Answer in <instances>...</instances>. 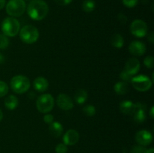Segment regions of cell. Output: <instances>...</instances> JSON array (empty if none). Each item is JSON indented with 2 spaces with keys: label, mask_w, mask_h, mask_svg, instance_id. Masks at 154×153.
Segmentation results:
<instances>
[{
  "label": "cell",
  "mask_w": 154,
  "mask_h": 153,
  "mask_svg": "<svg viewBox=\"0 0 154 153\" xmlns=\"http://www.w3.org/2000/svg\"><path fill=\"white\" fill-rule=\"evenodd\" d=\"M49 11V7L44 0H32L27 7V14L34 20L45 19Z\"/></svg>",
  "instance_id": "cell-1"
},
{
  "label": "cell",
  "mask_w": 154,
  "mask_h": 153,
  "mask_svg": "<svg viewBox=\"0 0 154 153\" xmlns=\"http://www.w3.org/2000/svg\"><path fill=\"white\" fill-rule=\"evenodd\" d=\"M20 24L15 17L9 16L3 20L2 23V31L3 34L8 37H14L19 33Z\"/></svg>",
  "instance_id": "cell-2"
},
{
  "label": "cell",
  "mask_w": 154,
  "mask_h": 153,
  "mask_svg": "<svg viewBox=\"0 0 154 153\" xmlns=\"http://www.w3.org/2000/svg\"><path fill=\"white\" fill-rule=\"evenodd\" d=\"M30 87V81L24 75H17L11 80V88L17 94H23L26 92Z\"/></svg>",
  "instance_id": "cell-3"
},
{
  "label": "cell",
  "mask_w": 154,
  "mask_h": 153,
  "mask_svg": "<svg viewBox=\"0 0 154 153\" xmlns=\"http://www.w3.org/2000/svg\"><path fill=\"white\" fill-rule=\"evenodd\" d=\"M20 38L21 40L26 44L35 43L39 38V32L35 26L26 25L20 29Z\"/></svg>",
  "instance_id": "cell-4"
},
{
  "label": "cell",
  "mask_w": 154,
  "mask_h": 153,
  "mask_svg": "<svg viewBox=\"0 0 154 153\" xmlns=\"http://www.w3.org/2000/svg\"><path fill=\"white\" fill-rule=\"evenodd\" d=\"M26 9V4L24 0H9L6 4V12L12 17L20 16Z\"/></svg>",
  "instance_id": "cell-5"
},
{
  "label": "cell",
  "mask_w": 154,
  "mask_h": 153,
  "mask_svg": "<svg viewBox=\"0 0 154 153\" xmlns=\"http://www.w3.org/2000/svg\"><path fill=\"white\" fill-rule=\"evenodd\" d=\"M54 106V99L50 94H43L39 96L36 101V106L39 112L47 113L52 110Z\"/></svg>",
  "instance_id": "cell-6"
},
{
  "label": "cell",
  "mask_w": 154,
  "mask_h": 153,
  "mask_svg": "<svg viewBox=\"0 0 154 153\" xmlns=\"http://www.w3.org/2000/svg\"><path fill=\"white\" fill-rule=\"evenodd\" d=\"M132 86L139 92H146L152 87L153 81L146 75L132 76L131 80Z\"/></svg>",
  "instance_id": "cell-7"
},
{
  "label": "cell",
  "mask_w": 154,
  "mask_h": 153,
  "mask_svg": "<svg viewBox=\"0 0 154 153\" xmlns=\"http://www.w3.org/2000/svg\"><path fill=\"white\" fill-rule=\"evenodd\" d=\"M131 33L137 38H143L147 34L148 27L142 20H135L130 25Z\"/></svg>",
  "instance_id": "cell-8"
},
{
  "label": "cell",
  "mask_w": 154,
  "mask_h": 153,
  "mask_svg": "<svg viewBox=\"0 0 154 153\" xmlns=\"http://www.w3.org/2000/svg\"><path fill=\"white\" fill-rule=\"evenodd\" d=\"M132 115L133 116L134 121L137 123H143L146 120V106L142 103L134 104L133 111Z\"/></svg>",
  "instance_id": "cell-9"
},
{
  "label": "cell",
  "mask_w": 154,
  "mask_h": 153,
  "mask_svg": "<svg viewBox=\"0 0 154 153\" xmlns=\"http://www.w3.org/2000/svg\"><path fill=\"white\" fill-rule=\"evenodd\" d=\"M57 105L63 110H70L73 108L74 102L72 99L67 94L61 93L58 95L57 100Z\"/></svg>",
  "instance_id": "cell-10"
},
{
  "label": "cell",
  "mask_w": 154,
  "mask_h": 153,
  "mask_svg": "<svg viewBox=\"0 0 154 153\" xmlns=\"http://www.w3.org/2000/svg\"><path fill=\"white\" fill-rule=\"evenodd\" d=\"M135 140L139 145L146 146L150 145L153 141V136L148 130H141L135 135Z\"/></svg>",
  "instance_id": "cell-11"
},
{
  "label": "cell",
  "mask_w": 154,
  "mask_h": 153,
  "mask_svg": "<svg viewBox=\"0 0 154 153\" xmlns=\"http://www.w3.org/2000/svg\"><path fill=\"white\" fill-rule=\"evenodd\" d=\"M146 46L143 42L139 40H134L131 42L129 46V51L131 54L135 56H141L146 52Z\"/></svg>",
  "instance_id": "cell-12"
},
{
  "label": "cell",
  "mask_w": 154,
  "mask_h": 153,
  "mask_svg": "<svg viewBox=\"0 0 154 153\" xmlns=\"http://www.w3.org/2000/svg\"><path fill=\"white\" fill-rule=\"evenodd\" d=\"M140 68H141L140 62L136 58H131L128 59V61L126 62L124 70L129 74L133 76L139 71Z\"/></svg>",
  "instance_id": "cell-13"
},
{
  "label": "cell",
  "mask_w": 154,
  "mask_h": 153,
  "mask_svg": "<svg viewBox=\"0 0 154 153\" xmlns=\"http://www.w3.org/2000/svg\"><path fill=\"white\" fill-rule=\"evenodd\" d=\"M79 137V134L76 130L70 129L65 133L63 140L66 146H73L78 142Z\"/></svg>",
  "instance_id": "cell-14"
},
{
  "label": "cell",
  "mask_w": 154,
  "mask_h": 153,
  "mask_svg": "<svg viewBox=\"0 0 154 153\" xmlns=\"http://www.w3.org/2000/svg\"><path fill=\"white\" fill-rule=\"evenodd\" d=\"M33 86L35 90L40 92H43L46 91L48 88V80L45 79L43 76H38L35 78L33 82Z\"/></svg>",
  "instance_id": "cell-15"
},
{
  "label": "cell",
  "mask_w": 154,
  "mask_h": 153,
  "mask_svg": "<svg viewBox=\"0 0 154 153\" xmlns=\"http://www.w3.org/2000/svg\"><path fill=\"white\" fill-rule=\"evenodd\" d=\"M49 131L54 137H60L63 132V127L59 122H53L49 125Z\"/></svg>",
  "instance_id": "cell-16"
},
{
  "label": "cell",
  "mask_w": 154,
  "mask_h": 153,
  "mask_svg": "<svg viewBox=\"0 0 154 153\" xmlns=\"http://www.w3.org/2000/svg\"><path fill=\"white\" fill-rule=\"evenodd\" d=\"M133 107L134 104L129 100H125L120 104V111L126 115H132Z\"/></svg>",
  "instance_id": "cell-17"
},
{
  "label": "cell",
  "mask_w": 154,
  "mask_h": 153,
  "mask_svg": "<svg viewBox=\"0 0 154 153\" xmlns=\"http://www.w3.org/2000/svg\"><path fill=\"white\" fill-rule=\"evenodd\" d=\"M87 98H88V94L87 92L83 88H80V89L77 90L75 92L74 100L78 104H83L86 102Z\"/></svg>",
  "instance_id": "cell-18"
},
{
  "label": "cell",
  "mask_w": 154,
  "mask_h": 153,
  "mask_svg": "<svg viewBox=\"0 0 154 153\" xmlns=\"http://www.w3.org/2000/svg\"><path fill=\"white\" fill-rule=\"evenodd\" d=\"M5 106L8 110H13L18 106V98L14 95H8L5 99Z\"/></svg>",
  "instance_id": "cell-19"
},
{
  "label": "cell",
  "mask_w": 154,
  "mask_h": 153,
  "mask_svg": "<svg viewBox=\"0 0 154 153\" xmlns=\"http://www.w3.org/2000/svg\"><path fill=\"white\" fill-rule=\"evenodd\" d=\"M114 91L117 94H125L129 92V85L127 82H123V81H120V82H117V83L114 85Z\"/></svg>",
  "instance_id": "cell-20"
},
{
  "label": "cell",
  "mask_w": 154,
  "mask_h": 153,
  "mask_svg": "<svg viewBox=\"0 0 154 153\" xmlns=\"http://www.w3.org/2000/svg\"><path fill=\"white\" fill-rule=\"evenodd\" d=\"M111 44L114 47L120 49L124 44V40L120 34H114L111 38Z\"/></svg>",
  "instance_id": "cell-21"
},
{
  "label": "cell",
  "mask_w": 154,
  "mask_h": 153,
  "mask_svg": "<svg viewBox=\"0 0 154 153\" xmlns=\"http://www.w3.org/2000/svg\"><path fill=\"white\" fill-rule=\"evenodd\" d=\"M95 8H96V2L94 0H85L82 4L83 10L87 13L93 11Z\"/></svg>",
  "instance_id": "cell-22"
},
{
  "label": "cell",
  "mask_w": 154,
  "mask_h": 153,
  "mask_svg": "<svg viewBox=\"0 0 154 153\" xmlns=\"http://www.w3.org/2000/svg\"><path fill=\"white\" fill-rule=\"evenodd\" d=\"M96 110L93 105L89 104L83 108V112H84L86 116H93L96 114Z\"/></svg>",
  "instance_id": "cell-23"
},
{
  "label": "cell",
  "mask_w": 154,
  "mask_h": 153,
  "mask_svg": "<svg viewBox=\"0 0 154 153\" xmlns=\"http://www.w3.org/2000/svg\"><path fill=\"white\" fill-rule=\"evenodd\" d=\"M9 40L8 36L5 35L4 34H0V49L4 50L8 46Z\"/></svg>",
  "instance_id": "cell-24"
},
{
  "label": "cell",
  "mask_w": 154,
  "mask_h": 153,
  "mask_svg": "<svg viewBox=\"0 0 154 153\" xmlns=\"http://www.w3.org/2000/svg\"><path fill=\"white\" fill-rule=\"evenodd\" d=\"M8 92V86L4 81H0V98L3 97Z\"/></svg>",
  "instance_id": "cell-25"
},
{
  "label": "cell",
  "mask_w": 154,
  "mask_h": 153,
  "mask_svg": "<svg viewBox=\"0 0 154 153\" xmlns=\"http://www.w3.org/2000/svg\"><path fill=\"white\" fill-rule=\"evenodd\" d=\"M144 64L148 68H153L154 66V58L151 56H148L144 58Z\"/></svg>",
  "instance_id": "cell-26"
},
{
  "label": "cell",
  "mask_w": 154,
  "mask_h": 153,
  "mask_svg": "<svg viewBox=\"0 0 154 153\" xmlns=\"http://www.w3.org/2000/svg\"><path fill=\"white\" fill-rule=\"evenodd\" d=\"M120 79L123 81V82H131V80H132V76H131V75L129 74H128L126 70H123V71L120 73Z\"/></svg>",
  "instance_id": "cell-27"
},
{
  "label": "cell",
  "mask_w": 154,
  "mask_h": 153,
  "mask_svg": "<svg viewBox=\"0 0 154 153\" xmlns=\"http://www.w3.org/2000/svg\"><path fill=\"white\" fill-rule=\"evenodd\" d=\"M122 2L126 7L131 8L135 7L138 4V0H122Z\"/></svg>",
  "instance_id": "cell-28"
},
{
  "label": "cell",
  "mask_w": 154,
  "mask_h": 153,
  "mask_svg": "<svg viewBox=\"0 0 154 153\" xmlns=\"http://www.w3.org/2000/svg\"><path fill=\"white\" fill-rule=\"evenodd\" d=\"M55 151L57 153H66L68 152V147L64 143H59L56 146Z\"/></svg>",
  "instance_id": "cell-29"
},
{
  "label": "cell",
  "mask_w": 154,
  "mask_h": 153,
  "mask_svg": "<svg viewBox=\"0 0 154 153\" xmlns=\"http://www.w3.org/2000/svg\"><path fill=\"white\" fill-rule=\"evenodd\" d=\"M147 148L143 146H135L132 147L131 153H146Z\"/></svg>",
  "instance_id": "cell-30"
},
{
  "label": "cell",
  "mask_w": 154,
  "mask_h": 153,
  "mask_svg": "<svg viewBox=\"0 0 154 153\" xmlns=\"http://www.w3.org/2000/svg\"><path fill=\"white\" fill-rule=\"evenodd\" d=\"M44 122L47 124H51L54 122V116L51 114H46L44 116Z\"/></svg>",
  "instance_id": "cell-31"
},
{
  "label": "cell",
  "mask_w": 154,
  "mask_h": 153,
  "mask_svg": "<svg viewBox=\"0 0 154 153\" xmlns=\"http://www.w3.org/2000/svg\"><path fill=\"white\" fill-rule=\"evenodd\" d=\"M54 1H55V2L57 3V4H59V5L66 6L70 4L72 2V0H54Z\"/></svg>",
  "instance_id": "cell-32"
},
{
  "label": "cell",
  "mask_w": 154,
  "mask_h": 153,
  "mask_svg": "<svg viewBox=\"0 0 154 153\" xmlns=\"http://www.w3.org/2000/svg\"><path fill=\"white\" fill-rule=\"evenodd\" d=\"M117 18H118L119 21H120L121 23H123L125 24L126 22H127V16H126V15L124 14L123 13H120L118 14V16H117Z\"/></svg>",
  "instance_id": "cell-33"
},
{
  "label": "cell",
  "mask_w": 154,
  "mask_h": 153,
  "mask_svg": "<svg viewBox=\"0 0 154 153\" xmlns=\"http://www.w3.org/2000/svg\"><path fill=\"white\" fill-rule=\"evenodd\" d=\"M148 40L150 42V43H154V34H153V32H150V34H148Z\"/></svg>",
  "instance_id": "cell-34"
},
{
  "label": "cell",
  "mask_w": 154,
  "mask_h": 153,
  "mask_svg": "<svg viewBox=\"0 0 154 153\" xmlns=\"http://www.w3.org/2000/svg\"><path fill=\"white\" fill-rule=\"evenodd\" d=\"M5 5V0H0V10H2Z\"/></svg>",
  "instance_id": "cell-35"
},
{
  "label": "cell",
  "mask_w": 154,
  "mask_h": 153,
  "mask_svg": "<svg viewBox=\"0 0 154 153\" xmlns=\"http://www.w3.org/2000/svg\"><path fill=\"white\" fill-rule=\"evenodd\" d=\"M150 116L152 118L154 117V112H153V106H152L151 110H150Z\"/></svg>",
  "instance_id": "cell-36"
},
{
  "label": "cell",
  "mask_w": 154,
  "mask_h": 153,
  "mask_svg": "<svg viewBox=\"0 0 154 153\" xmlns=\"http://www.w3.org/2000/svg\"><path fill=\"white\" fill-rule=\"evenodd\" d=\"M4 60H5L4 56H3L2 54L0 53V64H2V63L4 62Z\"/></svg>",
  "instance_id": "cell-37"
},
{
  "label": "cell",
  "mask_w": 154,
  "mask_h": 153,
  "mask_svg": "<svg viewBox=\"0 0 154 153\" xmlns=\"http://www.w3.org/2000/svg\"><path fill=\"white\" fill-rule=\"evenodd\" d=\"M146 153H154V149L153 148H150V149H147Z\"/></svg>",
  "instance_id": "cell-38"
},
{
  "label": "cell",
  "mask_w": 154,
  "mask_h": 153,
  "mask_svg": "<svg viewBox=\"0 0 154 153\" xmlns=\"http://www.w3.org/2000/svg\"><path fill=\"white\" fill-rule=\"evenodd\" d=\"M2 118H3L2 111V110L0 109V121H2Z\"/></svg>",
  "instance_id": "cell-39"
},
{
  "label": "cell",
  "mask_w": 154,
  "mask_h": 153,
  "mask_svg": "<svg viewBox=\"0 0 154 153\" xmlns=\"http://www.w3.org/2000/svg\"><path fill=\"white\" fill-rule=\"evenodd\" d=\"M24 1H30V0H24Z\"/></svg>",
  "instance_id": "cell-40"
}]
</instances>
